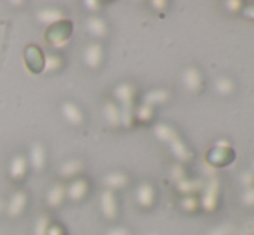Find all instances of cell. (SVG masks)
Segmentation results:
<instances>
[{
  "label": "cell",
  "instance_id": "6da1fadb",
  "mask_svg": "<svg viewBox=\"0 0 254 235\" xmlns=\"http://www.w3.org/2000/svg\"><path fill=\"white\" fill-rule=\"evenodd\" d=\"M71 33H73V23L69 19H61L45 30V40L52 47H61L69 40Z\"/></svg>",
  "mask_w": 254,
  "mask_h": 235
},
{
  "label": "cell",
  "instance_id": "7a4b0ae2",
  "mask_svg": "<svg viewBox=\"0 0 254 235\" xmlns=\"http://www.w3.org/2000/svg\"><path fill=\"white\" fill-rule=\"evenodd\" d=\"M24 62L33 74H40L45 67V56L38 45H28L24 49Z\"/></svg>",
  "mask_w": 254,
  "mask_h": 235
},
{
  "label": "cell",
  "instance_id": "3957f363",
  "mask_svg": "<svg viewBox=\"0 0 254 235\" xmlns=\"http://www.w3.org/2000/svg\"><path fill=\"white\" fill-rule=\"evenodd\" d=\"M26 204H28V195L24 194L23 190H17L10 195L9 202H7V215L10 218H17L21 213L26 209Z\"/></svg>",
  "mask_w": 254,
  "mask_h": 235
},
{
  "label": "cell",
  "instance_id": "277c9868",
  "mask_svg": "<svg viewBox=\"0 0 254 235\" xmlns=\"http://www.w3.org/2000/svg\"><path fill=\"white\" fill-rule=\"evenodd\" d=\"M88 194V181L83 178H76L66 187V197L73 202H78Z\"/></svg>",
  "mask_w": 254,
  "mask_h": 235
},
{
  "label": "cell",
  "instance_id": "5b68a950",
  "mask_svg": "<svg viewBox=\"0 0 254 235\" xmlns=\"http://www.w3.org/2000/svg\"><path fill=\"white\" fill-rule=\"evenodd\" d=\"M83 60L88 67H99L102 62V47L99 44L87 45L83 52Z\"/></svg>",
  "mask_w": 254,
  "mask_h": 235
},
{
  "label": "cell",
  "instance_id": "8992f818",
  "mask_svg": "<svg viewBox=\"0 0 254 235\" xmlns=\"http://www.w3.org/2000/svg\"><path fill=\"white\" fill-rule=\"evenodd\" d=\"M26 170H28V161L24 156H16V158L10 161V166H9V175L12 180L19 181L23 180L24 175H26Z\"/></svg>",
  "mask_w": 254,
  "mask_h": 235
},
{
  "label": "cell",
  "instance_id": "52a82bcc",
  "mask_svg": "<svg viewBox=\"0 0 254 235\" xmlns=\"http://www.w3.org/2000/svg\"><path fill=\"white\" fill-rule=\"evenodd\" d=\"M101 208L106 218H116L118 213V204H116V197L111 190H104L102 197H101Z\"/></svg>",
  "mask_w": 254,
  "mask_h": 235
},
{
  "label": "cell",
  "instance_id": "ba28073f",
  "mask_svg": "<svg viewBox=\"0 0 254 235\" xmlns=\"http://www.w3.org/2000/svg\"><path fill=\"white\" fill-rule=\"evenodd\" d=\"M85 170L83 161L80 159H67L61 165L59 168V175L63 178H69V176H76L78 173H81Z\"/></svg>",
  "mask_w": 254,
  "mask_h": 235
},
{
  "label": "cell",
  "instance_id": "9c48e42d",
  "mask_svg": "<svg viewBox=\"0 0 254 235\" xmlns=\"http://www.w3.org/2000/svg\"><path fill=\"white\" fill-rule=\"evenodd\" d=\"M30 165L37 172L45 168V147L42 144H33L30 149Z\"/></svg>",
  "mask_w": 254,
  "mask_h": 235
},
{
  "label": "cell",
  "instance_id": "30bf717a",
  "mask_svg": "<svg viewBox=\"0 0 254 235\" xmlns=\"http://www.w3.org/2000/svg\"><path fill=\"white\" fill-rule=\"evenodd\" d=\"M63 115L71 124H81V123H83V119H85L81 109L78 108L74 102H64V104H63Z\"/></svg>",
  "mask_w": 254,
  "mask_h": 235
},
{
  "label": "cell",
  "instance_id": "8fae6325",
  "mask_svg": "<svg viewBox=\"0 0 254 235\" xmlns=\"http://www.w3.org/2000/svg\"><path fill=\"white\" fill-rule=\"evenodd\" d=\"M47 204L51 206V208H57V206L63 204V201L66 199V187L61 183L57 185H52L51 188H49L47 192Z\"/></svg>",
  "mask_w": 254,
  "mask_h": 235
},
{
  "label": "cell",
  "instance_id": "7c38bea8",
  "mask_svg": "<svg viewBox=\"0 0 254 235\" xmlns=\"http://www.w3.org/2000/svg\"><path fill=\"white\" fill-rule=\"evenodd\" d=\"M37 17L40 23H49V26H51V24L57 23V21L64 19V12L61 9H56V7H45V9H42L37 14Z\"/></svg>",
  "mask_w": 254,
  "mask_h": 235
},
{
  "label": "cell",
  "instance_id": "4fadbf2b",
  "mask_svg": "<svg viewBox=\"0 0 254 235\" xmlns=\"http://www.w3.org/2000/svg\"><path fill=\"white\" fill-rule=\"evenodd\" d=\"M87 30L90 31L94 37H99V38H102V37H106V33H107V26H106V23L101 19V17H88L87 19Z\"/></svg>",
  "mask_w": 254,
  "mask_h": 235
},
{
  "label": "cell",
  "instance_id": "5bb4252c",
  "mask_svg": "<svg viewBox=\"0 0 254 235\" xmlns=\"http://www.w3.org/2000/svg\"><path fill=\"white\" fill-rule=\"evenodd\" d=\"M104 183L109 188H120L128 183V178L123 173H109V175L104 178Z\"/></svg>",
  "mask_w": 254,
  "mask_h": 235
},
{
  "label": "cell",
  "instance_id": "9a60e30c",
  "mask_svg": "<svg viewBox=\"0 0 254 235\" xmlns=\"http://www.w3.org/2000/svg\"><path fill=\"white\" fill-rule=\"evenodd\" d=\"M137 197H138V202H140L142 206H149L152 201V188L149 187V185H142V187H138Z\"/></svg>",
  "mask_w": 254,
  "mask_h": 235
},
{
  "label": "cell",
  "instance_id": "2e32d148",
  "mask_svg": "<svg viewBox=\"0 0 254 235\" xmlns=\"http://www.w3.org/2000/svg\"><path fill=\"white\" fill-rule=\"evenodd\" d=\"M104 113H106V118H107V121H109L111 124H118V123H120V109H118L114 104L107 102L106 108H104Z\"/></svg>",
  "mask_w": 254,
  "mask_h": 235
},
{
  "label": "cell",
  "instance_id": "e0dca14e",
  "mask_svg": "<svg viewBox=\"0 0 254 235\" xmlns=\"http://www.w3.org/2000/svg\"><path fill=\"white\" fill-rule=\"evenodd\" d=\"M131 95H133V92H131L130 85H120V87L116 88V97L120 99L123 104H130Z\"/></svg>",
  "mask_w": 254,
  "mask_h": 235
},
{
  "label": "cell",
  "instance_id": "ac0fdd59",
  "mask_svg": "<svg viewBox=\"0 0 254 235\" xmlns=\"http://www.w3.org/2000/svg\"><path fill=\"white\" fill-rule=\"evenodd\" d=\"M49 225H51V222H49V216L47 215H42L40 218L37 220V223H35V235H47V230H49Z\"/></svg>",
  "mask_w": 254,
  "mask_h": 235
},
{
  "label": "cell",
  "instance_id": "d6986e66",
  "mask_svg": "<svg viewBox=\"0 0 254 235\" xmlns=\"http://www.w3.org/2000/svg\"><path fill=\"white\" fill-rule=\"evenodd\" d=\"M61 64H63V59H61L59 56L52 54V56H49V58L45 59L44 71H56V69H59V67H61Z\"/></svg>",
  "mask_w": 254,
  "mask_h": 235
},
{
  "label": "cell",
  "instance_id": "ffe728a7",
  "mask_svg": "<svg viewBox=\"0 0 254 235\" xmlns=\"http://www.w3.org/2000/svg\"><path fill=\"white\" fill-rule=\"evenodd\" d=\"M47 235H64V229L57 223H51L47 230Z\"/></svg>",
  "mask_w": 254,
  "mask_h": 235
},
{
  "label": "cell",
  "instance_id": "44dd1931",
  "mask_svg": "<svg viewBox=\"0 0 254 235\" xmlns=\"http://www.w3.org/2000/svg\"><path fill=\"white\" fill-rule=\"evenodd\" d=\"M85 7H90V10H99L101 9V3L94 2V0H87V2H85Z\"/></svg>",
  "mask_w": 254,
  "mask_h": 235
},
{
  "label": "cell",
  "instance_id": "7402d4cb",
  "mask_svg": "<svg viewBox=\"0 0 254 235\" xmlns=\"http://www.w3.org/2000/svg\"><path fill=\"white\" fill-rule=\"evenodd\" d=\"M107 235H128V232H127V229H113V230H109Z\"/></svg>",
  "mask_w": 254,
  "mask_h": 235
},
{
  "label": "cell",
  "instance_id": "603a6c76",
  "mask_svg": "<svg viewBox=\"0 0 254 235\" xmlns=\"http://www.w3.org/2000/svg\"><path fill=\"white\" fill-rule=\"evenodd\" d=\"M3 206H5V204H3V201H2V199H0V211H2V209H3Z\"/></svg>",
  "mask_w": 254,
  "mask_h": 235
}]
</instances>
